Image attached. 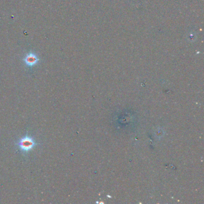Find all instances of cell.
Here are the masks:
<instances>
[{
	"mask_svg": "<svg viewBox=\"0 0 204 204\" xmlns=\"http://www.w3.org/2000/svg\"><path fill=\"white\" fill-rule=\"evenodd\" d=\"M15 144L16 146H18L22 153L25 155L28 153L37 146L39 145V143L37 142L34 138H33L28 134H27L20 138Z\"/></svg>",
	"mask_w": 204,
	"mask_h": 204,
	"instance_id": "cell-1",
	"label": "cell"
},
{
	"mask_svg": "<svg viewBox=\"0 0 204 204\" xmlns=\"http://www.w3.org/2000/svg\"><path fill=\"white\" fill-rule=\"evenodd\" d=\"M39 61V59L37 56L32 53H30L26 56L24 59V62L28 66L31 67L34 66Z\"/></svg>",
	"mask_w": 204,
	"mask_h": 204,
	"instance_id": "cell-2",
	"label": "cell"
}]
</instances>
